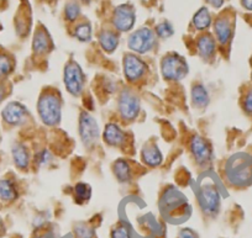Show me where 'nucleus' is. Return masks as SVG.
Returning <instances> with one entry per match:
<instances>
[{
  "mask_svg": "<svg viewBox=\"0 0 252 238\" xmlns=\"http://www.w3.org/2000/svg\"><path fill=\"white\" fill-rule=\"evenodd\" d=\"M226 177L235 186H247L252 184V157L236 154L230 158L226 166Z\"/></svg>",
  "mask_w": 252,
  "mask_h": 238,
  "instance_id": "nucleus-1",
  "label": "nucleus"
},
{
  "mask_svg": "<svg viewBox=\"0 0 252 238\" xmlns=\"http://www.w3.org/2000/svg\"><path fill=\"white\" fill-rule=\"evenodd\" d=\"M37 113L41 122L48 127L58 126L62 119V103L55 93L46 91L37 101Z\"/></svg>",
  "mask_w": 252,
  "mask_h": 238,
  "instance_id": "nucleus-2",
  "label": "nucleus"
},
{
  "mask_svg": "<svg viewBox=\"0 0 252 238\" xmlns=\"http://www.w3.org/2000/svg\"><path fill=\"white\" fill-rule=\"evenodd\" d=\"M189 67L186 58L177 53L164 56L161 62L162 77L167 81L178 82L182 81L188 74Z\"/></svg>",
  "mask_w": 252,
  "mask_h": 238,
  "instance_id": "nucleus-3",
  "label": "nucleus"
},
{
  "mask_svg": "<svg viewBox=\"0 0 252 238\" xmlns=\"http://www.w3.org/2000/svg\"><path fill=\"white\" fill-rule=\"evenodd\" d=\"M63 83L66 90L71 95L79 96L84 90L86 86V75L82 70L81 65L74 60H71L66 64L63 70Z\"/></svg>",
  "mask_w": 252,
  "mask_h": 238,
  "instance_id": "nucleus-4",
  "label": "nucleus"
},
{
  "mask_svg": "<svg viewBox=\"0 0 252 238\" xmlns=\"http://www.w3.org/2000/svg\"><path fill=\"white\" fill-rule=\"evenodd\" d=\"M156 45V33L149 28H141L129 36L127 46L132 52L145 55L154 50Z\"/></svg>",
  "mask_w": 252,
  "mask_h": 238,
  "instance_id": "nucleus-5",
  "label": "nucleus"
},
{
  "mask_svg": "<svg viewBox=\"0 0 252 238\" xmlns=\"http://www.w3.org/2000/svg\"><path fill=\"white\" fill-rule=\"evenodd\" d=\"M79 137L86 147H93L99 140L100 128L98 121L88 113H82L79 118Z\"/></svg>",
  "mask_w": 252,
  "mask_h": 238,
  "instance_id": "nucleus-6",
  "label": "nucleus"
},
{
  "mask_svg": "<svg viewBox=\"0 0 252 238\" xmlns=\"http://www.w3.org/2000/svg\"><path fill=\"white\" fill-rule=\"evenodd\" d=\"M119 113L123 120L132 121L139 116L141 103L140 98L130 90H124L119 96Z\"/></svg>",
  "mask_w": 252,
  "mask_h": 238,
  "instance_id": "nucleus-7",
  "label": "nucleus"
},
{
  "mask_svg": "<svg viewBox=\"0 0 252 238\" xmlns=\"http://www.w3.org/2000/svg\"><path fill=\"white\" fill-rule=\"evenodd\" d=\"M123 69L126 81L130 83H136L145 77L147 70V65L144 60L136 55H125L123 60Z\"/></svg>",
  "mask_w": 252,
  "mask_h": 238,
  "instance_id": "nucleus-8",
  "label": "nucleus"
},
{
  "mask_svg": "<svg viewBox=\"0 0 252 238\" xmlns=\"http://www.w3.org/2000/svg\"><path fill=\"white\" fill-rule=\"evenodd\" d=\"M199 206L203 212L208 216H215L220 208V194L213 184L204 185L198 196Z\"/></svg>",
  "mask_w": 252,
  "mask_h": 238,
  "instance_id": "nucleus-9",
  "label": "nucleus"
},
{
  "mask_svg": "<svg viewBox=\"0 0 252 238\" xmlns=\"http://www.w3.org/2000/svg\"><path fill=\"white\" fill-rule=\"evenodd\" d=\"M113 25L120 32H127L131 31L136 21V13L135 9L129 4L116 6L113 13Z\"/></svg>",
  "mask_w": 252,
  "mask_h": 238,
  "instance_id": "nucleus-10",
  "label": "nucleus"
},
{
  "mask_svg": "<svg viewBox=\"0 0 252 238\" xmlns=\"http://www.w3.org/2000/svg\"><path fill=\"white\" fill-rule=\"evenodd\" d=\"M190 152L194 157L195 162L200 167L209 166L213 161V148L212 145L202 136H193L190 141Z\"/></svg>",
  "mask_w": 252,
  "mask_h": 238,
  "instance_id": "nucleus-11",
  "label": "nucleus"
},
{
  "mask_svg": "<svg viewBox=\"0 0 252 238\" xmlns=\"http://www.w3.org/2000/svg\"><path fill=\"white\" fill-rule=\"evenodd\" d=\"M29 116L28 109L25 105L18 101H11L1 111V118L5 123L10 126H20L26 121Z\"/></svg>",
  "mask_w": 252,
  "mask_h": 238,
  "instance_id": "nucleus-12",
  "label": "nucleus"
},
{
  "mask_svg": "<svg viewBox=\"0 0 252 238\" xmlns=\"http://www.w3.org/2000/svg\"><path fill=\"white\" fill-rule=\"evenodd\" d=\"M103 140L110 147H120L125 143L126 133L116 123H108L104 128Z\"/></svg>",
  "mask_w": 252,
  "mask_h": 238,
  "instance_id": "nucleus-13",
  "label": "nucleus"
},
{
  "mask_svg": "<svg viewBox=\"0 0 252 238\" xmlns=\"http://www.w3.org/2000/svg\"><path fill=\"white\" fill-rule=\"evenodd\" d=\"M197 48L198 53H199V56L203 60H212L215 55V51H217V45H215L214 37L212 35H209V33L202 35L197 41Z\"/></svg>",
  "mask_w": 252,
  "mask_h": 238,
  "instance_id": "nucleus-14",
  "label": "nucleus"
},
{
  "mask_svg": "<svg viewBox=\"0 0 252 238\" xmlns=\"http://www.w3.org/2000/svg\"><path fill=\"white\" fill-rule=\"evenodd\" d=\"M142 162L149 167H158L163 162V155L157 145L152 143V145H146L142 148L141 152Z\"/></svg>",
  "mask_w": 252,
  "mask_h": 238,
  "instance_id": "nucleus-15",
  "label": "nucleus"
},
{
  "mask_svg": "<svg viewBox=\"0 0 252 238\" xmlns=\"http://www.w3.org/2000/svg\"><path fill=\"white\" fill-rule=\"evenodd\" d=\"M214 32L217 40L221 45H226L232 36V28L230 21L225 18L217 19L214 23Z\"/></svg>",
  "mask_w": 252,
  "mask_h": 238,
  "instance_id": "nucleus-16",
  "label": "nucleus"
},
{
  "mask_svg": "<svg viewBox=\"0 0 252 238\" xmlns=\"http://www.w3.org/2000/svg\"><path fill=\"white\" fill-rule=\"evenodd\" d=\"M11 154H13V159L15 166L19 169L24 171L29 167L30 164V153L26 146L21 145V143H16L14 145L13 149H11Z\"/></svg>",
  "mask_w": 252,
  "mask_h": 238,
  "instance_id": "nucleus-17",
  "label": "nucleus"
},
{
  "mask_svg": "<svg viewBox=\"0 0 252 238\" xmlns=\"http://www.w3.org/2000/svg\"><path fill=\"white\" fill-rule=\"evenodd\" d=\"M192 103L194 105V108L197 109H204L209 105L210 96L208 93L207 88L202 84H195L192 88Z\"/></svg>",
  "mask_w": 252,
  "mask_h": 238,
  "instance_id": "nucleus-18",
  "label": "nucleus"
},
{
  "mask_svg": "<svg viewBox=\"0 0 252 238\" xmlns=\"http://www.w3.org/2000/svg\"><path fill=\"white\" fill-rule=\"evenodd\" d=\"M99 43L106 53H113L119 46V36L114 31L104 30L99 35Z\"/></svg>",
  "mask_w": 252,
  "mask_h": 238,
  "instance_id": "nucleus-19",
  "label": "nucleus"
},
{
  "mask_svg": "<svg viewBox=\"0 0 252 238\" xmlns=\"http://www.w3.org/2000/svg\"><path fill=\"white\" fill-rule=\"evenodd\" d=\"M193 25L199 31L208 30L212 25V15H210L209 9L202 6L193 16Z\"/></svg>",
  "mask_w": 252,
  "mask_h": 238,
  "instance_id": "nucleus-20",
  "label": "nucleus"
},
{
  "mask_svg": "<svg viewBox=\"0 0 252 238\" xmlns=\"http://www.w3.org/2000/svg\"><path fill=\"white\" fill-rule=\"evenodd\" d=\"M18 198V189L9 179H0V200L10 203Z\"/></svg>",
  "mask_w": 252,
  "mask_h": 238,
  "instance_id": "nucleus-21",
  "label": "nucleus"
},
{
  "mask_svg": "<svg viewBox=\"0 0 252 238\" xmlns=\"http://www.w3.org/2000/svg\"><path fill=\"white\" fill-rule=\"evenodd\" d=\"M114 174L120 183H126L131 178V169L125 159H118L114 163Z\"/></svg>",
  "mask_w": 252,
  "mask_h": 238,
  "instance_id": "nucleus-22",
  "label": "nucleus"
},
{
  "mask_svg": "<svg viewBox=\"0 0 252 238\" xmlns=\"http://www.w3.org/2000/svg\"><path fill=\"white\" fill-rule=\"evenodd\" d=\"M32 48L36 55H42V53L47 52L48 48H50V38L45 31L36 32L35 37H33Z\"/></svg>",
  "mask_w": 252,
  "mask_h": 238,
  "instance_id": "nucleus-23",
  "label": "nucleus"
},
{
  "mask_svg": "<svg viewBox=\"0 0 252 238\" xmlns=\"http://www.w3.org/2000/svg\"><path fill=\"white\" fill-rule=\"evenodd\" d=\"M182 201H183V198H182V194H179L177 190H169L167 191V195L163 196V203H162V206H164V210L169 211L172 208H174L177 206L182 205Z\"/></svg>",
  "mask_w": 252,
  "mask_h": 238,
  "instance_id": "nucleus-24",
  "label": "nucleus"
},
{
  "mask_svg": "<svg viewBox=\"0 0 252 238\" xmlns=\"http://www.w3.org/2000/svg\"><path fill=\"white\" fill-rule=\"evenodd\" d=\"M92 188L87 183H78L74 186V196L76 201L79 204H83L91 199Z\"/></svg>",
  "mask_w": 252,
  "mask_h": 238,
  "instance_id": "nucleus-25",
  "label": "nucleus"
},
{
  "mask_svg": "<svg viewBox=\"0 0 252 238\" xmlns=\"http://www.w3.org/2000/svg\"><path fill=\"white\" fill-rule=\"evenodd\" d=\"M74 36L81 42H89L92 40V28L89 24H79L74 30Z\"/></svg>",
  "mask_w": 252,
  "mask_h": 238,
  "instance_id": "nucleus-26",
  "label": "nucleus"
},
{
  "mask_svg": "<svg viewBox=\"0 0 252 238\" xmlns=\"http://www.w3.org/2000/svg\"><path fill=\"white\" fill-rule=\"evenodd\" d=\"M64 15H66V19L71 23L76 21L77 19L81 15V6L77 1H71L66 5V9H64Z\"/></svg>",
  "mask_w": 252,
  "mask_h": 238,
  "instance_id": "nucleus-27",
  "label": "nucleus"
},
{
  "mask_svg": "<svg viewBox=\"0 0 252 238\" xmlns=\"http://www.w3.org/2000/svg\"><path fill=\"white\" fill-rule=\"evenodd\" d=\"M155 33H156L159 38H169L171 36H173L174 29L168 21H163V23L158 24V25L156 26Z\"/></svg>",
  "mask_w": 252,
  "mask_h": 238,
  "instance_id": "nucleus-28",
  "label": "nucleus"
},
{
  "mask_svg": "<svg viewBox=\"0 0 252 238\" xmlns=\"http://www.w3.org/2000/svg\"><path fill=\"white\" fill-rule=\"evenodd\" d=\"M14 69V63L6 55H0V77H6Z\"/></svg>",
  "mask_w": 252,
  "mask_h": 238,
  "instance_id": "nucleus-29",
  "label": "nucleus"
},
{
  "mask_svg": "<svg viewBox=\"0 0 252 238\" xmlns=\"http://www.w3.org/2000/svg\"><path fill=\"white\" fill-rule=\"evenodd\" d=\"M51 159H52V155H51V153L47 149H43L42 152H40L36 155V162H38L40 166H46V164L50 163Z\"/></svg>",
  "mask_w": 252,
  "mask_h": 238,
  "instance_id": "nucleus-30",
  "label": "nucleus"
},
{
  "mask_svg": "<svg viewBox=\"0 0 252 238\" xmlns=\"http://www.w3.org/2000/svg\"><path fill=\"white\" fill-rule=\"evenodd\" d=\"M111 238H131L127 228L125 226H118L111 233Z\"/></svg>",
  "mask_w": 252,
  "mask_h": 238,
  "instance_id": "nucleus-31",
  "label": "nucleus"
},
{
  "mask_svg": "<svg viewBox=\"0 0 252 238\" xmlns=\"http://www.w3.org/2000/svg\"><path fill=\"white\" fill-rule=\"evenodd\" d=\"M77 235H78L79 238H92V236H93V231H92L89 227H87V226L81 225L78 226V228H77Z\"/></svg>",
  "mask_w": 252,
  "mask_h": 238,
  "instance_id": "nucleus-32",
  "label": "nucleus"
},
{
  "mask_svg": "<svg viewBox=\"0 0 252 238\" xmlns=\"http://www.w3.org/2000/svg\"><path fill=\"white\" fill-rule=\"evenodd\" d=\"M244 108L249 115H252V89H250L244 101Z\"/></svg>",
  "mask_w": 252,
  "mask_h": 238,
  "instance_id": "nucleus-33",
  "label": "nucleus"
},
{
  "mask_svg": "<svg viewBox=\"0 0 252 238\" xmlns=\"http://www.w3.org/2000/svg\"><path fill=\"white\" fill-rule=\"evenodd\" d=\"M178 238H197V235L190 228H183V230L179 231Z\"/></svg>",
  "mask_w": 252,
  "mask_h": 238,
  "instance_id": "nucleus-34",
  "label": "nucleus"
},
{
  "mask_svg": "<svg viewBox=\"0 0 252 238\" xmlns=\"http://www.w3.org/2000/svg\"><path fill=\"white\" fill-rule=\"evenodd\" d=\"M207 1H208V4H210V5L215 9L221 8L222 4H224V0H207Z\"/></svg>",
  "mask_w": 252,
  "mask_h": 238,
  "instance_id": "nucleus-35",
  "label": "nucleus"
},
{
  "mask_svg": "<svg viewBox=\"0 0 252 238\" xmlns=\"http://www.w3.org/2000/svg\"><path fill=\"white\" fill-rule=\"evenodd\" d=\"M241 4L246 10L252 11V0H241Z\"/></svg>",
  "mask_w": 252,
  "mask_h": 238,
  "instance_id": "nucleus-36",
  "label": "nucleus"
},
{
  "mask_svg": "<svg viewBox=\"0 0 252 238\" xmlns=\"http://www.w3.org/2000/svg\"><path fill=\"white\" fill-rule=\"evenodd\" d=\"M3 98H4V88L3 86L0 84V101L3 100Z\"/></svg>",
  "mask_w": 252,
  "mask_h": 238,
  "instance_id": "nucleus-37",
  "label": "nucleus"
},
{
  "mask_svg": "<svg viewBox=\"0 0 252 238\" xmlns=\"http://www.w3.org/2000/svg\"><path fill=\"white\" fill-rule=\"evenodd\" d=\"M83 1H89V0H83Z\"/></svg>",
  "mask_w": 252,
  "mask_h": 238,
  "instance_id": "nucleus-38",
  "label": "nucleus"
}]
</instances>
